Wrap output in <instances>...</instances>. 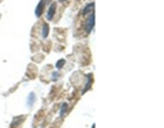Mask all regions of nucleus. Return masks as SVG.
Segmentation results:
<instances>
[{
    "label": "nucleus",
    "mask_w": 164,
    "mask_h": 128,
    "mask_svg": "<svg viewBox=\"0 0 164 128\" xmlns=\"http://www.w3.org/2000/svg\"><path fill=\"white\" fill-rule=\"evenodd\" d=\"M94 26V12H92L86 19V32H92Z\"/></svg>",
    "instance_id": "nucleus-1"
},
{
    "label": "nucleus",
    "mask_w": 164,
    "mask_h": 128,
    "mask_svg": "<svg viewBox=\"0 0 164 128\" xmlns=\"http://www.w3.org/2000/svg\"><path fill=\"white\" fill-rule=\"evenodd\" d=\"M55 11H56V3H52L51 4V7H49V10H48V14H47V19L52 20L53 15H55Z\"/></svg>",
    "instance_id": "nucleus-2"
},
{
    "label": "nucleus",
    "mask_w": 164,
    "mask_h": 128,
    "mask_svg": "<svg viewBox=\"0 0 164 128\" xmlns=\"http://www.w3.org/2000/svg\"><path fill=\"white\" fill-rule=\"evenodd\" d=\"M93 10H94V3H89L86 7H85V10L82 11V15L86 16L89 14V12H93Z\"/></svg>",
    "instance_id": "nucleus-3"
},
{
    "label": "nucleus",
    "mask_w": 164,
    "mask_h": 128,
    "mask_svg": "<svg viewBox=\"0 0 164 128\" xmlns=\"http://www.w3.org/2000/svg\"><path fill=\"white\" fill-rule=\"evenodd\" d=\"M43 7H44V0H41L40 4L37 6V10H36V15H37V16H40V15H41V12H43Z\"/></svg>",
    "instance_id": "nucleus-4"
},
{
    "label": "nucleus",
    "mask_w": 164,
    "mask_h": 128,
    "mask_svg": "<svg viewBox=\"0 0 164 128\" xmlns=\"http://www.w3.org/2000/svg\"><path fill=\"white\" fill-rule=\"evenodd\" d=\"M43 30H44V32H43V37H47L48 36V25H44V27H43Z\"/></svg>",
    "instance_id": "nucleus-5"
},
{
    "label": "nucleus",
    "mask_w": 164,
    "mask_h": 128,
    "mask_svg": "<svg viewBox=\"0 0 164 128\" xmlns=\"http://www.w3.org/2000/svg\"><path fill=\"white\" fill-rule=\"evenodd\" d=\"M67 109H68V105H67V104H64V105H63V108H62V112H60V116H64V113L67 112Z\"/></svg>",
    "instance_id": "nucleus-6"
},
{
    "label": "nucleus",
    "mask_w": 164,
    "mask_h": 128,
    "mask_svg": "<svg viewBox=\"0 0 164 128\" xmlns=\"http://www.w3.org/2000/svg\"><path fill=\"white\" fill-rule=\"evenodd\" d=\"M63 65H64V60H59V61H58V64H56V67H58V68H62Z\"/></svg>",
    "instance_id": "nucleus-7"
},
{
    "label": "nucleus",
    "mask_w": 164,
    "mask_h": 128,
    "mask_svg": "<svg viewBox=\"0 0 164 128\" xmlns=\"http://www.w3.org/2000/svg\"><path fill=\"white\" fill-rule=\"evenodd\" d=\"M33 101H34V94H30V100H29V105L33 104Z\"/></svg>",
    "instance_id": "nucleus-8"
},
{
    "label": "nucleus",
    "mask_w": 164,
    "mask_h": 128,
    "mask_svg": "<svg viewBox=\"0 0 164 128\" xmlns=\"http://www.w3.org/2000/svg\"><path fill=\"white\" fill-rule=\"evenodd\" d=\"M59 1H66V0H59Z\"/></svg>",
    "instance_id": "nucleus-9"
}]
</instances>
